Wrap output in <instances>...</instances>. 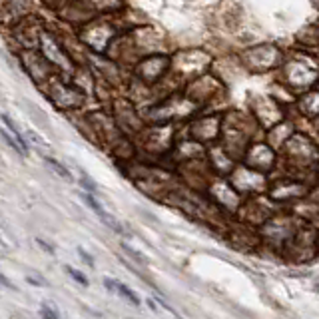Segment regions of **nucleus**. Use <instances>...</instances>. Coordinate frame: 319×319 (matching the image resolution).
<instances>
[{
  "mask_svg": "<svg viewBox=\"0 0 319 319\" xmlns=\"http://www.w3.org/2000/svg\"><path fill=\"white\" fill-rule=\"evenodd\" d=\"M247 56L251 58L249 64L253 68H257V70H268L279 60V54H278V50L274 46H259V48L251 50Z\"/></svg>",
  "mask_w": 319,
  "mask_h": 319,
  "instance_id": "obj_2",
  "label": "nucleus"
},
{
  "mask_svg": "<svg viewBox=\"0 0 319 319\" xmlns=\"http://www.w3.org/2000/svg\"><path fill=\"white\" fill-rule=\"evenodd\" d=\"M78 255L84 259V263L88 265V268H94V265H96V261L92 259V255H90V253H88L84 247H78Z\"/></svg>",
  "mask_w": 319,
  "mask_h": 319,
  "instance_id": "obj_15",
  "label": "nucleus"
},
{
  "mask_svg": "<svg viewBox=\"0 0 319 319\" xmlns=\"http://www.w3.org/2000/svg\"><path fill=\"white\" fill-rule=\"evenodd\" d=\"M0 118H2V122L8 126V130L12 132V136H14V142L18 144V148L22 150V154H28V144L24 142V138H22V134H20V130H18V126H16V122L8 116V114H2V116H0Z\"/></svg>",
  "mask_w": 319,
  "mask_h": 319,
  "instance_id": "obj_4",
  "label": "nucleus"
},
{
  "mask_svg": "<svg viewBox=\"0 0 319 319\" xmlns=\"http://www.w3.org/2000/svg\"><path fill=\"white\" fill-rule=\"evenodd\" d=\"M40 317L42 319H60V313H58L56 305L52 301H44L40 305Z\"/></svg>",
  "mask_w": 319,
  "mask_h": 319,
  "instance_id": "obj_8",
  "label": "nucleus"
},
{
  "mask_svg": "<svg viewBox=\"0 0 319 319\" xmlns=\"http://www.w3.org/2000/svg\"><path fill=\"white\" fill-rule=\"evenodd\" d=\"M172 313H174V315H176V319H184V317H182V315H180V313H176V311H174V309H172Z\"/></svg>",
  "mask_w": 319,
  "mask_h": 319,
  "instance_id": "obj_20",
  "label": "nucleus"
},
{
  "mask_svg": "<svg viewBox=\"0 0 319 319\" xmlns=\"http://www.w3.org/2000/svg\"><path fill=\"white\" fill-rule=\"evenodd\" d=\"M80 182H82V186L88 190V194L90 196H94V194H98V188H96V184L86 176V172L84 170H80Z\"/></svg>",
  "mask_w": 319,
  "mask_h": 319,
  "instance_id": "obj_12",
  "label": "nucleus"
},
{
  "mask_svg": "<svg viewBox=\"0 0 319 319\" xmlns=\"http://www.w3.org/2000/svg\"><path fill=\"white\" fill-rule=\"evenodd\" d=\"M64 270H66V274L76 281V283H80L82 287H88V278L82 274V272H78V270H74L72 265H64Z\"/></svg>",
  "mask_w": 319,
  "mask_h": 319,
  "instance_id": "obj_11",
  "label": "nucleus"
},
{
  "mask_svg": "<svg viewBox=\"0 0 319 319\" xmlns=\"http://www.w3.org/2000/svg\"><path fill=\"white\" fill-rule=\"evenodd\" d=\"M26 281L32 283V285H38V287H44V281L40 278H32V276H26Z\"/></svg>",
  "mask_w": 319,
  "mask_h": 319,
  "instance_id": "obj_18",
  "label": "nucleus"
},
{
  "mask_svg": "<svg viewBox=\"0 0 319 319\" xmlns=\"http://www.w3.org/2000/svg\"><path fill=\"white\" fill-rule=\"evenodd\" d=\"M80 196H82V199H84V201H86V203H88V205H90V207L96 211V214H98L100 218H104L106 214H108V211H106V209L102 207V203H100V201H98L94 196H90V194H86V192H80Z\"/></svg>",
  "mask_w": 319,
  "mask_h": 319,
  "instance_id": "obj_9",
  "label": "nucleus"
},
{
  "mask_svg": "<svg viewBox=\"0 0 319 319\" xmlns=\"http://www.w3.org/2000/svg\"><path fill=\"white\" fill-rule=\"evenodd\" d=\"M122 249H124V251H126V253H128V255H130L134 261H138V263H148V259H146V257H144L140 251H136L134 247H130L128 243H122Z\"/></svg>",
  "mask_w": 319,
  "mask_h": 319,
  "instance_id": "obj_13",
  "label": "nucleus"
},
{
  "mask_svg": "<svg viewBox=\"0 0 319 319\" xmlns=\"http://www.w3.org/2000/svg\"><path fill=\"white\" fill-rule=\"evenodd\" d=\"M44 162H46V166H50L52 170H54V172H56V174H58L60 178H64L66 182H72V180H74V178H72V174H70V170H68V168H66L64 164H60L56 158H52V156H46V158H44Z\"/></svg>",
  "mask_w": 319,
  "mask_h": 319,
  "instance_id": "obj_5",
  "label": "nucleus"
},
{
  "mask_svg": "<svg viewBox=\"0 0 319 319\" xmlns=\"http://www.w3.org/2000/svg\"><path fill=\"white\" fill-rule=\"evenodd\" d=\"M36 243H38V245H40V247H42V249H44L46 253H50L52 257H54V255H56V251H54V247H52L50 243H46L44 239H40V238H36Z\"/></svg>",
  "mask_w": 319,
  "mask_h": 319,
  "instance_id": "obj_16",
  "label": "nucleus"
},
{
  "mask_svg": "<svg viewBox=\"0 0 319 319\" xmlns=\"http://www.w3.org/2000/svg\"><path fill=\"white\" fill-rule=\"evenodd\" d=\"M301 110L305 112V114H315L317 112V94L315 92H311V94H307V96H303V102H301Z\"/></svg>",
  "mask_w": 319,
  "mask_h": 319,
  "instance_id": "obj_7",
  "label": "nucleus"
},
{
  "mask_svg": "<svg viewBox=\"0 0 319 319\" xmlns=\"http://www.w3.org/2000/svg\"><path fill=\"white\" fill-rule=\"evenodd\" d=\"M104 285L108 291H114L116 293V279H110V278H104Z\"/></svg>",
  "mask_w": 319,
  "mask_h": 319,
  "instance_id": "obj_17",
  "label": "nucleus"
},
{
  "mask_svg": "<svg viewBox=\"0 0 319 319\" xmlns=\"http://www.w3.org/2000/svg\"><path fill=\"white\" fill-rule=\"evenodd\" d=\"M38 44L44 52V56H46V62H52V64H58L62 68H66L70 64L68 60V54H66V50L60 46V42L52 36L50 32H40L38 34Z\"/></svg>",
  "mask_w": 319,
  "mask_h": 319,
  "instance_id": "obj_1",
  "label": "nucleus"
},
{
  "mask_svg": "<svg viewBox=\"0 0 319 319\" xmlns=\"http://www.w3.org/2000/svg\"><path fill=\"white\" fill-rule=\"evenodd\" d=\"M148 305H150V309H154V311H158V307H156V303H154V299H148Z\"/></svg>",
  "mask_w": 319,
  "mask_h": 319,
  "instance_id": "obj_19",
  "label": "nucleus"
},
{
  "mask_svg": "<svg viewBox=\"0 0 319 319\" xmlns=\"http://www.w3.org/2000/svg\"><path fill=\"white\" fill-rule=\"evenodd\" d=\"M22 138H24V142H26V140H30L38 152H44V150H46V142H44V140H42V138H40V136H38V134H36L32 128H30V130H26Z\"/></svg>",
  "mask_w": 319,
  "mask_h": 319,
  "instance_id": "obj_10",
  "label": "nucleus"
},
{
  "mask_svg": "<svg viewBox=\"0 0 319 319\" xmlns=\"http://www.w3.org/2000/svg\"><path fill=\"white\" fill-rule=\"evenodd\" d=\"M116 293H120V295H122L124 299H128V301H130V303H132L134 307H140V297H138V295H136V293H134L132 289H128V287H126L124 283L116 281Z\"/></svg>",
  "mask_w": 319,
  "mask_h": 319,
  "instance_id": "obj_6",
  "label": "nucleus"
},
{
  "mask_svg": "<svg viewBox=\"0 0 319 319\" xmlns=\"http://www.w3.org/2000/svg\"><path fill=\"white\" fill-rule=\"evenodd\" d=\"M164 70H166V58H160V56L150 58L142 64V78L148 80V82H154L162 76Z\"/></svg>",
  "mask_w": 319,
  "mask_h": 319,
  "instance_id": "obj_3",
  "label": "nucleus"
},
{
  "mask_svg": "<svg viewBox=\"0 0 319 319\" xmlns=\"http://www.w3.org/2000/svg\"><path fill=\"white\" fill-rule=\"evenodd\" d=\"M0 136H2V138H4V142H6V144H8L10 148H12V150H16L18 154H22V150L18 148V144L14 142V138H12L10 134H6V130H4V128H0Z\"/></svg>",
  "mask_w": 319,
  "mask_h": 319,
  "instance_id": "obj_14",
  "label": "nucleus"
}]
</instances>
